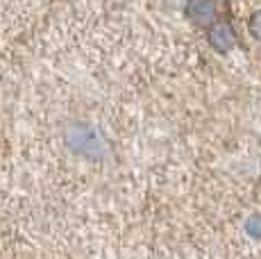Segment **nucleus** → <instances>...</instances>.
I'll return each mask as SVG.
<instances>
[{"mask_svg":"<svg viewBox=\"0 0 261 259\" xmlns=\"http://www.w3.org/2000/svg\"><path fill=\"white\" fill-rule=\"evenodd\" d=\"M187 18L198 28H212L218 23V0H187Z\"/></svg>","mask_w":261,"mask_h":259,"instance_id":"obj_1","label":"nucleus"},{"mask_svg":"<svg viewBox=\"0 0 261 259\" xmlns=\"http://www.w3.org/2000/svg\"><path fill=\"white\" fill-rule=\"evenodd\" d=\"M209 43L216 53H229L237 48V32L225 21H218L209 28Z\"/></svg>","mask_w":261,"mask_h":259,"instance_id":"obj_2","label":"nucleus"},{"mask_svg":"<svg viewBox=\"0 0 261 259\" xmlns=\"http://www.w3.org/2000/svg\"><path fill=\"white\" fill-rule=\"evenodd\" d=\"M248 28H250V34L261 41V9L252 12V16H250V21H248Z\"/></svg>","mask_w":261,"mask_h":259,"instance_id":"obj_3","label":"nucleus"},{"mask_svg":"<svg viewBox=\"0 0 261 259\" xmlns=\"http://www.w3.org/2000/svg\"><path fill=\"white\" fill-rule=\"evenodd\" d=\"M245 227H248V232L252 234V237H261V216H259V214H254V216L248 221V225H245Z\"/></svg>","mask_w":261,"mask_h":259,"instance_id":"obj_4","label":"nucleus"}]
</instances>
